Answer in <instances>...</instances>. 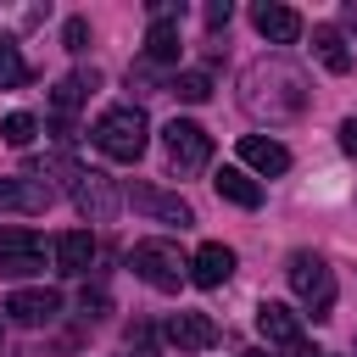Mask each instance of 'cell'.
I'll list each match as a JSON object with an SVG mask.
<instances>
[{"instance_id": "obj_1", "label": "cell", "mask_w": 357, "mask_h": 357, "mask_svg": "<svg viewBox=\"0 0 357 357\" xmlns=\"http://www.w3.org/2000/svg\"><path fill=\"white\" fill-rule=\"evenodd\" d=\"M240 100L251 117H268V123H290L307 112V78L301 67L268 56V61H251L245 78H240Z\"/></svg>"}, {"instance_id": "obj_2", "label": "cell", "mask_w": 357, "mask_h": 357, "mask_svg": "<svg viewBox=\"0 0 357 357\" xmlns=\"http://www.w3.org/2000/svg\"><path fill=\"white\" fill-rule=\"evenodd\" d=\"M89 139H95L100 156H112V162H139V151H145V139H151V123H145L139 106H112V112L95 117Z\"/></svg>"}, {"instance_id": "obj_3", "label": "cell", "mask_w": 357, "mask_h": 357, "mask_svg": "<svg viewBox=\"0 0 357 357\" xmlns=\"http://www.w3.org/2000/svg\"><path fill=\"white\" fill-rule=\"evenodd\" d=\"M284 279H290V290L312 307V318H329V307H335V273H329V262H324L318 251H290Z\"/></svg>"}, {"instance_id": "obj_4", "label": "cell", "mask_w": 357, "mask_h": 357, "mask_svg": "<svg viewBox=\"0 0 357 357\" xmlns=\"http://www.w3.org/2000/svg\"><path fill=\"white\" fill-rule=\"evenodd\" d=\"M50 167L67 178L73 206H78L89 223H112V218H117V190H112L106 173H89V167H73V162H50Z\"/></svg>"}, {"instance_id": "obj_5", "label": "cell", "mask_w": 357, "mask_h": 357, "mask_svg": "<svg viewBox=\"0 0 357 357\" xmlns=\"http://www.w3.org/2000/svg\"><path fill=\"white\" fill-rule=\"evenodd\" d=\"M128 268H134L151 290H178L190 262L178 257V245H173V240H139V245L128 251Z\"/></svg>"}, {"instance_id": "obj_6", "label": "cell", "mask_w": 357, "mask_h": 357, "mask_svg": "<svg viewBox=\"0 0 357 357\" xmlns=\"http://www.w3.org/2000/svg\"><path fill=\"white\" fill-rule=\"evenodd\" d=\"M162 145H167V162H173L178 173H201V167L212 162V134H206L201 123H190V117H173V123L162 128Z\"/></svg>"}, {"instance_id": "obj_7", "label": "cell", "mask_w": 357, "mask_h": 357, "mask_svg": "<svg viewBox=\"0 0 357 357\" xmlns=\"http://www.w3.org/2000/svg\"><path fill=\"white\" fill-rule=\"evenodd\" d=\"M257 335H262L268 346H290V351L307 346V324H301V312H290L284 301H262V307H257Z\"/></svg>"}, {"instance_id": "obj_8", "label": "cell", "mask_w": 357, "mask_h": 357, "mask_svg": "<svg viewBox=\"0 0 357 357\" xmlns=\"http://www.w3.org/2000/svg\"><path fill=\"white\" fill-rule=\"evenodd\" d=\"M128 201H134L145 218H156V223H178V229L195 223L190 201H184V195H167V190H156V184H128Z\"/></svg>"}, {"instance_id": "obj_9", "label": "cell", "mask_w": 357, "mask_h": 357, "mask_svg": "<svg viewBox=\"0 0 357 357\" xmlns=\"http://www.w3.org/2000/svg\"><path fill=\"white\" fill-rule=\"evenodd\" d=\"M56 312H61V290H45L39 284V290H11L6 296V318L11 324H28L33 329V324H50Z\"/></svg>"}, {"instance_id": "obj_10", "label": "cell", "mask_w": 357, "mask_h": 357, "mask_svg": "<svg viewBox=\"0 0 357 357\" xmlns=\"http://www.w3.org/2000/svg\"><path fill=\"white\" fill-rule=\"evenodd\" d=\"M45 268V245L28 229H0V273H33Z\"/></svg>"}, {"instance_id": "obj_11", "label": "cell", "mask_w": 357, "mask_h": 357, "mask_svg": "<svg viewBox=\"0 0 357 357\" xmlns=\"http://www.w3.org/2000/svg\"><path fill=\"white\" fill-rule=\"evenodd\" d=\"M167 340L178 351H206V346H218V324L206 312H173L167 318Z\"/></svg>"}, {"instance_id": "obj_12", "label": "cell", "mask_w": 357, "mask_h": 357, "mask_svg": "<svg viewBox=\"0 0 357 357\" xmlns=\"http://www.w3.org/2000/svg\"><path fill=\"white\" fill-rule=\"evenodd\" d=\"M229 273H234V251H229V245H218V240H206V245L190 257V279H195L201 290H218Z\"/></svg>"}, {"instance_id": "obj_13", "label": "cell", "mask_w": 357, "mask_h": 357, "mask_svg": "<svg viewBox=\"0 0 357 357\" xmlns=\"http://www.w3.org/2000/svg\"><path fill=\"white\" fill-rule=\"evenodd\" d=\"M251 22H257V33H262L268 45H290V39L301 33V17H296L290 6H268V0L251 11Z\"/></svg>"}, {"instance_id": "obj_14", "label": "cell", "mask_w": 357, "mask_h": 357, "mask_svg": "<svg viewBox=\"0 0 357 357\" xmlns=\"http://www.w3.org/2000/svg\"><path fill=\"white\" fill-rule=\"evenodd\" d=\"M240 162L257 167V173H290V151L279 139H262V134H245L240 139Z\"/></svg>"}, {"instance_id": "obj_15", "label": "cell", "mask_w": 357, "mask_h": 357, "mask_svg": "<svg viewBox=\"0 0 357 357\" xmlns=\"http://www.w3.org/2000/svg\"><path fill=\"white\" fill-rule=\"evenodd\" d=\"M212 190H218V195H223L229 206H245V212H251V206H262V184H257V178H251L245 167H218Z\"/></svg>"}, {"instance_id": "obj_16", "label": "cell", "mask_w": 357, "mask_h": 357, "mask_svg": "<svg viewBox=\"0 0 357 357\" xmlns=\"http://www.w3.org/2000/svg\"><path fill=\"white\" fill-rule=\"evenodd\" d=\"M56 262H61V273H84L89 262H95V240H89V229H73V234H56Z\"/></svg>"}, {"instance_id": "obj_17", "label": "cell", "mask_w": 357, "mask_h": 357, "mask_svg": "<svg viewBox=\"0 0 357 357\" xmlns=\"http://www.w3.org/2000/svg\"><path fill=\"white\" fill-rule=\"evenodd\" d=\"M0 206L6 212H45L50 190L45 184H22V178H0Z\"/></svg>"}, {"instance_id": "obj_18", "label": "cell", "mask_w": 357, "mask_h": 357, "mask_svg": "<svg viewBox=\"0 0 357 357\" xmlns=\"http://www.w3.org/2000/svg\"><path fill=\"white\" fill-rule=\"evenodd\" d=\"M312 50H318V61L329 67V73H346L351 67V50H346V39H340V28H312Z\"/></svg>"}, {"instance_id": "obj_19", "label": "cell", "mask_w": 357, "mask_h": 357, "mask_svg": "<svg viewBox=\"0 0 357 357\" xmlns=\"http://www.w3.org/2000/svg\"><path fill=\"white\" fill-rule=\"evenodd\" d=\"M145 56H151V61H178V22H173V17H156V22H151Z\"/></svg>"}, {"instance_id": "obj_20", "label": "cell", "mask_w": 357, "mask_h": 357, "mask_svg": "<svg viewBox=\"0 0 357 357\" xmlns=\"http://www.w3.org/2000/svg\"><path fill=\"white\" fill-rule=\"evenodd\" d=\"M173 95H178V100H190V106H201V100L212 95V73H201V67H184V73L173 78Z\"/></svg>"}, {"instance_id": "obj_21", "label": "cell", "mask_w": 357, "mask_h": 357, "mask_svg": "<svg viewBox=\"0 0 357 357\" xmlns=\"http://www.w3.org/2000/svg\"><path fill=\"white\" fill-rule=\"evenodd\" d=\"M89 89H95V73H73V78H61V84H56L50 106H56V112H73V106H78Z\"/></svg>"}, {"instance_id": "obj_22", "label": "cell", "mask_w": 357, "mask_h": 357, "mask_svg": "<svg viewBox=\"0 0 357 357\" xmlns=\"http://www.w3.org/2000/svg\"><path fill=\"white\" fill-rule=\"evenodd\" d=\"M33 134H39V117H33V112H6V117H0V139H6V145H28Z\"/></svg>"}, {"instance_id": "obj_23", "label": "cell", "mask_w": 357, "mask_h": 357, "mask_svg": "<svg viewBox=\"0 0 357 357\" xmlns=\"http://www.w3.org/2000/svg\"><path fill=\"white\" fill-rule=\"evenodd\" d=\"M17 84H28V61L11 39H0V89H17Z\"/></svg>"}, {"instance_id": "obj_24", "label": "cell", "mask_w": 357, "mask_h": 357, "mask_svg": "<svg viewBox=\"0 0 357 357\" xmlns=\"http://www.w3.org/2000/svg\"><path fill=\"white\" fill-rule=\"evenodd\" d=\"M84 39H89V22H84V17H67V28H61V45H67V50H84Z\"/></svg>"}, {"instance_id": "obj_25", "label": "cell", "mask_w": 357, "mask_h": 357, "mask_svg": "<svg viewBox=\"0 0 357 357\" xmlns=\"http://www.w3.org/2000/svg\"><path fill=\"white\" fill-rule=\"evenodd\" d=\"M340 151L357 162V117H346V123H340Z\"/></svg>"}, {"instance_id": "obj_26", "label": "cell", "mask_w": 357, "mask_h": 357, "mask_svg": "<svg viewBox=\"0 0 357 357\" xmlns=\"http://www.w3.org/2000/svg\"><path fill=\"white\" fill-rule=\"evenodd\" d=\"M206 22L218 28V22H229V0H218V6H206Z\"/></svg>"}, {"instance_id": "obj_27", "label": "cell", "mask_w": 357, "mask_h": 357, "mask_svg": "<svg viewBox=\"0 0 357 357\" xmlns=\"http://www.w3.org/2000/svg\"><path fill=\"white\" fill-rule=\"evenodd\" d=\"M245 357H268V351H245Z\"/></svg>"}, {"instance_id": "obj_28", "label": "cell", "mask_w": 357, "mask_h": 357, "mask_svg": "<svg viewBox=\"0 0 357 357\" xmlns=\"http://www.w3.org/2000/svg\"><path fill=\"white\" fill-rule=\"evenodd\" d=\"M351 22H357V6H351Z\"/></svg>"}]
</instances>
